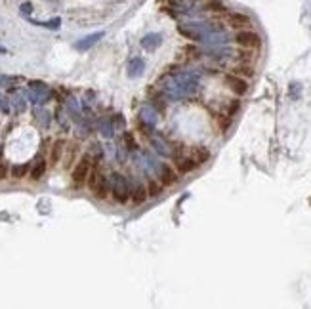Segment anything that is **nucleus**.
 I'll list each match as a JSON object with an SVG mask.
<instances>
[{
  "mask_svg": "<svg viewBox=\"0 0 311 309\" xmlns=\"http://www.w3.org/2000/svg\"><path fill=\"white\" fill-rule=\"evenodd\" d=\"M197 90V78L189 73L170 74L162 80V94L168 99H184Z\"/></svg>",
  "mask_w": 311,
  "mask_h": 309,
  "instance_id": "f257e3e1",
  "label": "nucleus"
},
{
  "mask_svg": "<svg viewBox=\"0 0 311 309\" xmlns=\"http://www.w3.org/2000/svg\"><path fill=\"white\" fill-rule=\"evenodd\" d=\"M109 180H111V197L115 198V202H119V204L128 202V200H130V185H128V180L119 172H113Z\"/></svg>",
  "mask_w": 311,
  "mask_h": 309,
  "instance_id": "f03ea898",
  "label": "nucleus"
},
{
  "mask_svg": "<svg viewBox=\"0 0 311 309\" xmlns=\"http://www.w3.org/2000/svg\"><path fill=\"white\" fill-rule=\"evenodd\" d=\"M235 44L239 48H249V50H258L261 46V37L252 31V29H239L235 33Z\"/></svg>",
  "mask_w": 311,
  "mask_h": 309,
  "instance_id": "7ed1b4c3",
  "label": "nucleus"
},
{
  "mask_svg": "<svg viewBox=\"0 0 311 309\" xmlns=\"http://www.w3.org/2000/svg\"><path fill=\"white\" fill-rule=\"evenodd\" d=\"M92 170V157L90 155H82L78 161L75 162V168L71 172V178H73V184L75 187H80L86 184L88 174Z\"/></svg>",
  "mask_w": 311,
  "mask_h": 309,
  "instance_id": "20e7f679",
  "label": "nucleus"
},
{
  "mask_svg": "<svg viewBox=\"0 0 311 309\" xmlns=\"http://www.w3.org/2000/svg\"><path fill=\"white\" fill-rule=\"evenodd\" d=\"M224 82H225V86L229 88L235 96H245V94L249 92V80H247V78H243V76H239V74L225 73L224 74Z\"/></svg>",
  "mask_w": 311,
  "mask_h": 309,
  "instance_id": "39448f33",
  "label": "nucleus"
},
{
  "mask_svg": "<svg viewBox=\"0 0 311 309\" xmlns=\"http://www.w3.org/2000/svg\"><path fill=\"white\" fill-rule=\"evenodd\" d=\"M157 176H159V182H161L164 187H170V185H176L178 184V172H176V168L172 166H168V164H164L161 162L159 166H157Z\"/></svg>",
  "mask_w": 311,
  "mask_h": 309,
  "instance_id": "423d86ee",
  "label": "nucleus"
},
{
  "mask_svg": "<svg viewBox=\"0 0 311 309\" xmlns=\"http://www.w3.org/2000/svg\"><path fill=\"white\" fill-rule=\"evenodd\" d=\"M225 23H227V27L239 31V29H250V27H252V19H250L247 13L229 12L225 15Z\"/></svg>",
  "mask_w": 311,
  "mask_h": 309,
  "instance_id": "0eeeda50",
  "label": "nucleus"
},
{
  "mask_svg": "<svg viewBox=\"0 0 311 309\" xmlns=\"http://www.w3.org/2000/svg\"><path fill=\"white\" fill-rule=\"evenodd\" d=\"M103 37H105L103 31H96V33H92V35H86V37H82L80 40H76L75 48L80 50V52H86V50H90L92 46H96Z\"/></svg>",
  "mask_w": 311,
  "mask_h": 309,
  "instance_id": "6e6552de",
  "label": "nucleus"
},
{
  "mask_svg": "<svg viewBox=\"0 0 311 309\" xmlns=\"http://www.w3.org/2000/svg\"><path fill=\"white\" fill-rule=\"evenodd\" d=\"M31 99H35V103H44L50 98V90L42 82H31Z\"/></svg>",
  "mask_w": 311,
  "mask_h": 309,
  "instance_id": "1a4fd4ad",
  "label": "nucleus"
},
{
  "mask_svg": "<svg viewBox=\"0 0 311 309\" xmlns=\"http://www.w3.org/2000/svg\"><path fill=\"white\" fill-rule=\"evenodd\" d=\"M130 198H132V204L134 206H139L147 200V185L143 184H136V185L130 189Z\"/></svg>",
  "mask_w": 311,
  "mask_h": 309,
  "instance_id": "9d476101",
  "label": "nucleus"
},
{
  "mask_svg": "<svg viewBox=\"0 0 311 309\" xmlns=\"http://www.w3.org/2000/svg\"><path fill=\"white\" fill-rule=\"evenodd\" d=\"M174 168L178 174H189L197 168V164L191 157H178L174 161Z\"/></svg>",
  "mask_w": 311,
  "mask_h": 309,
  "instance_id": "9b49d317",
  "label": "nucleus"
},
{
  "mask_svg": "<svg viewBox=\"0 0 311 309\" xmlns=\"http://www.w3.org/2000/svg\"><path fill=\"white\" fill-rule=\"evenodd\" d=\"M162 44V35L159 33H147L145 37L141 38V46L147 50V52H155Z\"/></svg>",
  "mask_w": 311,
  "mask_h": 309,
  "instance_id": "f8f14e48",
  "label": "nucleus"
},
{
  "mask_svg": "<svg viewBox=\"0 0 311 309\" xmlns=\"http://www.w3.org/2000/svg\"><path fill=\"white\" fill-rule=\"evenodd\" d=\"M63 153H65V141H63V139H56L50 149V164L52 166H56V164L62 162Z\"/></svg>",
  "mask_w": 311,
  "mask_h": 309,
  "instance_id": "ddd939ff",
  "label": "nucleus"
},
{
  "mask_svg": "<svg viewBox=\"0 0 311 309\" xmlns=\"http://www.w3.org/2000/svg\"><path fill=\"white\" fill-rule=\"evenodd\" d=\"M109 193H111V180H109L105 174H101L100 182H98V185L94 189V195L98 198H107Z\"/></svg>",
  "mask_w": 311,
  "mask_h": 309,
  "instance_id": "4468645a",
  "label": "nucleus"
},
{
  "mask_svg": "<svg viewBox=\"0 0 311 309\" xmlns=\"http://www.w3.org/2000/svg\"><path fill=\"white\" fill-rule=\"evenodd\" d=\"M145 71V62L141 58H132V62L128 63V76L130 78H139Z\"/></svg>",
  "mask_w": 311,
  "mask_h": 309,
  "instance_id": "2eb2a0df",
  "label": "nucleus"
},
{
  "mask_svg": "<svg viewBox=\"0 0 311 309\" xmlns=\"http://www.w3.org/2000/svg\"><path fill=\"white\" fill-rule=\"evenodd\" d=\"M231 73L233 74H239V76H243V78H252L254 76V67H252V63H247V62H239L237 65L231 67Z\"/></svg>",
  "mask_w": 311,
  "mask_h": 309,
  "instance_id": "dca6fc26",
  "label": "nucleus"
},
{
  "mask_svg": "<svg viewBox=\"0 0 311 309\" xmlns=\"http://www.w3.org/2000/svg\"><path fill=\"white\" fill-rule=\"evenodd\" d=\"M151 145L157 149V153H161L162 157H170V155H172V149L168 147L166 139H162L161 136H155V134H151Z\"/></svg>",
  "mask_w": 311,
  "mask_h": 309,
  "instance_id": "f3484780",
  "label": "nucleus"
},
{
  "mask_svg": "<svg viewBox=\"0 0 311 309\" xmlns=\"http://www.w3.org/2000/svg\"><path fill=\"white\" fill-rule=\"evenodd\" d=\"M139 119H141V123L147 124V130H153L155 124H157V113H155L153 107H143L141 113H139Z\"/></svg>",
  "mask_w": 311,
  "mask_h": 309,
  "instance_id": "a211bd4d",
  "label": "nucleus"
},
{
  "mask_svg": "<svg viewBox=\"0 0 311 309\" xmlns=\"http://www.w3.org/2000/svg\"><path fill=\"white\" fill-rule=\"evenodd\" d=\"M191 159L195 161L197 166H200V164L208 162V159H210V151H208L206 147H202V145H199V147H193V151H191Z\"/></svg>",
  "mask_w": 311,
  "mask_h": 309,
  "instance_id": "6ab92c4d",
  "label": "nucleus"
},
{
  "mask_svg": "<svg viewBox=\"0 0 311 309\" xmlns=\"http://www.w3.org/2000/svg\"><path fill=\"white\" fill-rule=\"evenodd\" d=\"M100 178H101V170L98 168V166H92V170H90V174H88V178H86V184L84 185L94 193V189H96V185H98V182H100Z\"/></svg>",
  "mask_w": 311,
  "mask_h": 309,
  "instance_id": "aec40b11",
  "label": "nucleus"
},
{
  "mask_svg": "<svg viewBox=\"0 0 311 309\" xmlns=\"http://www.w3.org/2000/svg\"><path fill=\"white\" fill-rule=\"evenodd\" d=\"M46 166H48V162L42 161V159L35 162V166L31 168V180H33V182H38V180L46 174Z\"/></svg>",
  "mask_w": 311,
  "mask_h": 309,
  "instance_id": "412c9836",
  "label": "nucleus"
},
{
  "mask_svg": "<svg viewBox=\"0 0 311 309\" xmlns=\"http://www.w3.org/2000/svg\"><path fill=\"white\" fill-rule=\"evenodd\" d=\"M162 189H164V185H162L159 180H149L147 182V197L157 198L162 193Z\"/></svg>",
  "mask_w": 311,
  "mask_h": 309,
  "instance_id": "4be33fe9",
  "label": "nucleus"
},
{
  "mask_svg": "<svg viewBox=\"0 0 311 309\" xmlns=\"http://www.w3.org/2000/svg\"><path fill=\"white\" fill-rule=\"evenodd\" d=\"M65 162H63V166H65V170H69L71 168V164H75L76 161V145H69V147H65Z\"/></svg>",
  "mask_w": 311,
  "mask_h": 309,
  "instance_id": "5701e85b",
  "label": "nucleus"
},
{
  "mask_svg": "<svg viewBox=\"0 0 311 309\" xmlns=\"http://www.w3.org/2000/svg\"><path fill=\"white\" fill-rule=\"evenodd\" d=\"M29 172V164H15L10 168V174H12L13 180H23Z\"/></svg>",
  "mask_w": 311,
  "mask_h": 309,
  "instance_id": "b1692460",
  "label": "nucleus"
},
{
  "mask_svg": "<svg viewBox=\"0 0 311 309\" xmlns=\"http://www.w3.org/2000/svg\"><path fill=\"white\" fill-rule=\"evenodd\" d=\"M204 10H210V12H225V6L222 4V2H214V0H210V2H206Z\"/></svg>",
  "mask_w": 311,
  "mask_h": 309,
  "instance_id": "393cba45",
  "label": "nucleus"
},
{
  "mask_svg": "<svg viewBox=\"0 0 311 309\" xmlns=\"http://www.w3.org/2000/svg\"><path fill=\"white\" fill-rule=\"evenodd\" d=\"M8 174H10L8 162H0V182H4V180L8 178Z\"/></svg>",
  "mask_w": 311,
  "mask_h": 309,
  "instance_id": "a878e982",
  "label": "nucleus"
},
{
  "mask_svg": "<svg viewBox=\"0 0 311 309\" xmlns=\"http://www.w3.org/2000/svg\"><path fill=\"white\" fill-rule=\"evenodd\" d=\"M231 124V119H229V115H222L220 117V126H222V130H227V126Z\"/></svg>",
  "mask_w": 311,
  "mask_h": 309,
  "instance_id": "bb28decb",
  "label": "nucleus"
},
{
  "mask_svg": "<svg viewBox=\"0 0 311 309\" xmlns=\"http://www.w3.org/2000/svg\"><path fill=\"white\" fill-rule=\"evenodd\" d=\"M31 10H33L31 2H23V4H21V12L23 13H31Z\"/></svg>",
  "mask_w": 311,
  "mask_h": 309,
  "instance_id": "cd10ccee",
  "label": "nucleus"
},
{
  "mask_svg": "<svg viewBox=\"0 0 311 309\" xmlns=\"http://www.w3.org/2000/svg\"><path fill=\"white\" fill-rule=\"evenodd\" d=\"M0 54H6V48H4V46H0Z\"/></svg>",
  "mask_w": 311,
  "mask_h": 309,
  "instance_id": "c85d7f7f",
  "label": "nucleus"
}]
</instances>
